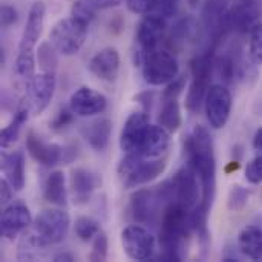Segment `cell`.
<instances>
[{"label":"cell","mask_w":262,"mask_h":262,"mask_svg":"<svg viewBox=\"0 0 262 262\" xmlns=\"http://www.w3.org/2000/svg\"><path fill=\"white\" fill-rule=\"evenodd\" d=\"M152 0H126L127 9L137 15H146Z\"/></svg>","instance_id":"obj_43"},{"label":"cell","mask_w":262,"mask_h":262,"mask_svg":"<svg viewBox=\"0 0 262 262\" xmlns=\"http://www.w3.org/2000/svg\"><path fill=\"white\" fill-rule=\"evenodd\" d=\"M198 31H200V26H198L196 18L192 15H187V17L180 18L173 25L169 40H170L172 46H180L186 41L193 40L198 35Z\"/></svg>","instance_id":"obj_29"},{"label":"cell","mask_w":262,"mask_h":262,"mask_svg":"<svg viewBox=\"0 0 262 262\" xmlns=\"http://www.w3.org/2000/svg\"><path fill=\"white\" fill-rule=\"evenodd\" d=\"M213 49H209L190 63L192 81L186 97V107L190 112H198L203 101L206 100L213 77Z\"/></svg>","instance_id":"obj_5"},{"label":"cell","mask_w":262,"mask_h":262,"mask_svg":"<svg viewBox=\"0 0 262 262\" xmlns=\"http://www.w3.org/2000/svg\"><path fill=\"white\" fill-rule=\"evenodd\" d=\"M121 247L134 261H149L155 255V238L141 226H127L121 232Z\"/></svg>","instance_id":"obj_12"},{"label":"cell","mask_w":262,"mask_h":262,"mask_svg":"<svg viewBox=\"0 0 262 262\" xmlns=\"http://www.w3.org/2000/svg\"><path fill=\"white\" fill-rule=\"evenodd\" d=\"M167 167V158H144L135 154H126L118 164V178L124 189L138 187L157 180L164 173Z\"/></svg>","instance_id":"obj_4"},{"label":"cell","mask_w":262,"mask_h":262,"mask_svg":"<svg viewBox=\"0 0 262 262\" xmlns=\"http://www.w3.org/2000/svg\"><path fill=\"white\" fill-rule=\"evenodd\" d=\"M69 184H71V193H72L74 203L81 206V204H86L92 198L94 192L101 184V178L98 177V173L89 169L77 167L71 172Z\"/></svg>","instance_id":"obj_19"},{"label":"cell","mask_w":262,"mask_h":262,"mask_svg":"<svg viewBox=\"0 0 262 262\" xmlns=\"http://www.w3.org/2000/svg\"><path fill=\"white\" fill-rule=\"evenodd\" d=\"M2 172L14 190L25 187V157L20 150H14L2 155Z\"/></svg>","instance_id":"obj_24"},{"label":"cell","mask_w":262,"mask_h":262,"mask_svg":"<svg viewBox=\"0 0 262 262\" xmlns=\"http://www.w3.org/2000/svg\"><path fill=\"white\" fill-rule=\"evenodd\" d=\"M241 69L243 66L238 63L236 57L230 52H226L213 58V74L218 75V78L224 83V86L232 84L235 78L241 75Z\"/></svg>","instance_id":"obj_28"},{"label":"cell","mask_w":262,"mask_h":262,"mask_svg":"<svg viewBox=\"0 0 262 262\" xmlns=\"http://www.w3.org/2000/svg\"><path fill=\"white\" fill-rule=\"evenodd\" d=\"M74 115H75V114H74L71 109H61V111L57 114V117L52 120L51 127H52L54 130H61V129L68 127V126L72 123Z\"/></svg>","instance_id":"obj_41"},{"label":"cell","mask_w":262,"mask_h":262,"mask_svg":"<svg viewBox=\"0 0 262 262\" xmlns=\"http://www.w3.org/2000/svg\"><path fill=\"white\" fill-rule=\"evenodd\" d=\"M88 37V25L75 20L74 17L58 20L49 34V41L61 55L77 54Z\"/></svg>","instance_id":"obj_6"},{"label":"cell","mask_w":262,"mask_h":262,"mask_svg":"<svg viewBox=\"0 0 262 262\" xmlns=\"http://www.w3.org/2000/svg\"><path fill=\"white\" fill-rule=\"evenodd\" d=\"M170 144H172L170 132L160 124H150L135 155L144 158H160L167 154Z\"/></svg>","instance_id":"obj_22"},{"label":"cell","mask_w":262,"mask_h":262,"mask_svg":"<svg viewBox=\"0 0 262 262\" xmlns=\"http://www.w3.org/2000/svg\"><path fill=\"white\" fill-rule=\"evenodd\" d=\"M167 204L169 203L160 186L155 190L150 189L137 190L130 196V212L134 220L140 224L154 223L157 215L160 213V209L164 210Z\"/></svg>","instance_id":"obj_11"},{"label":"cell","mask_w":262,"mask_h":262,"mask_svg":"<svg viewBox=\"0 0 262 262\" xmlns=\"http://www.w3.org/2000/svg\"><path fill=\"white\" fill-rule=\"evenodd\" d=\"M106 107L107 98L89 86L78 88L69 98V109L78 117H92L104 112Z\"/></svg>","instance_id":"obj_17"},{"label":"cell","mask_w":262,"mask_h":262,"mask_svg":"<svg viewBox=\"0 0 262 262\" xmlns=\"http://www.w3.org/2000/svg\"><path fill=\"white\" fill-rule=\"evenodd\" d=\"M109 253V239L107 235L101 230L94 239H92V250L88 256V259L92 262H101L107 259Z\"/></svg>","instance_id":"obj_37"},{"label":"cell","mask_w":262,"mask_h":262,"mask_svg":"<svg viewBox=\"0 0 262 262\" xmlns=\"http://www.w3.org/2000/svg\"><path fill=\"white\" fill-rule=\"evenodd\" d=\"M249 54L253 63L262 64V21L256 23L250 31Z\"/></svg>","instance_id":"obj_36"},{"label":"cell","mask_w":262,"mask_h":262,"mask_svg":"<svg viewBox=\"0 0 262 262\" xmlns=\"http://www.w3.org/2000/svg\"><path fill=\"white\" fill-rule=\"evenodd\" d=\"M111 28H112V31H115V28H117V32H120L123 28V20L120 17H114L111 20Z\"/></svg>","instance_id":"obj_48"},{"label":"cell","mask_w":262,"mask_h":262,"mask_svg":"<svg viewBox=\"0 0 262 262\" xmlns=\"http://www.w3.org/2000/svg\"><path fill=\"white\" fill-rule=\"evenodd\" d=\"M112 134V121L109 118H98L84 126L83 135L89 147L95 152H104L109 146Z\"/></svg>","instance_id":"obj_23"},{"label":"cell","mask_w":262,"mask_h":262,"mask_svg":"<svg viewBox=\"0 0 262 262\" xmlns=\"http://www.w3.org/2000/svg\"><path fill=\"white\" fill-rule=\"evenodd\" d=\"M149 114L147 112H132L121 130L120 147L124 154H137L141 141L149 129Z\"/></svg>","instance_id":"obj_15"},{"label":"cell","mask_w":262,"mask_h":262,"mask_svg":"<svg viewBox=\"0 0 262 262\" xmlns=\"http://www.w3.org/2000/svg\"><path fill=\"white\" fill-rule=\"evenodd\" d=\"M75 235L81 239V241H92L100 232H101V226L97 220L89 218V216H80L75 220V226H74Z\"/></svg>","instance_id":"obj_34"},{"label":"cell","mask_w":262,"mask_h":262,"mask_svg":"<svg viewBox=\"0 0 262 262\" xmlns=\"http://www.w3.org/2000/svg\"><path fill=\"white\" fill-rule=\"evenodd\" d=\"M261 8L256 0H236L229 8V28L230 31L246 34L259 23Z\"/></svg>","instance_id":"obj_16"},{"label":"cell","mask_w":262,"mask_h":262,"mask_svg":"<svg viewBox=\"0 0 262 262\" xmlns=\"http://www.w3.org/2000/svg\"><path fill=\"white\" fill-rule=\"evenodd\" d=\"M186 149L189 166L201 181L203 196L200 206L210 210L216 195V157L210 132L204 126H196L187 138Z\"/></svg>","instance_id":"obj_2"},{"label":"cell","mask_w":262,"mask_h":262,"mask_svg":"<svg viewBox=\"0 0 262 262\" xmlns=\"http://www.w3.org/2000/svg\"><path fill=\"white\" fill-rule=\"evenodd\" d=\"M183 123L178 100H163V107L158 114V124L170 134H175Z\"/></svg>","instance_id":"obj_30"},{"label":"cell","mask_w":262,"mask_h":262,"mask_svg":"<svg viewBox=\"0 0 262 262\" xmlns=\"http://www.w3.org/2000/svg\"><path fill=\"white\" fill-rule=\"evenodd\" d=\"M45 200L54 206L64 207L68 204V187H66V177L61 170H54L45 181L43 187Z\"/></svg>","instance_id":"obj_26"},{"label":"cell","mask_w":262,"mask_h":262,"mask_svg":"<svg viewBox=\"0 0 262 262\" xmlns=\"http://www.w3.org/2000/svg\"><path fill=\"white\" fill-rule=\"evenodd\" d=\"M121 2H123V0H97L100 9H109V8L118 6Z\"/></svg>","instance_id":"obj_46"},{"label":"cell","mask_w":262,"mask_h":262,"mask_svg":"<svg viewBox=\"0 0 262 262\" xmlns=\"http://www.w3.org/2000/svg\"><path fill=\"white\" fill-rule=\"evenodd\" d=\"M58 51L51 41H43L37 49V63L43 72H54L58 66Z\"/></svg>","instance_id":"obj_31"},{"label":"cell","mask_w":262,"mask_h":262,"mask_svg":"<svg viewBox=\"0 0 262 262\" xmlns=\"http://www.w3.org/2000/svg\"><path fill=\"white\" fill-rule=\"evenodd\" d=\"M246 180L250 184H261L262 183V155L253 158L246 166Z\"/></svg>","instance_id":"obj_39"},{"label":"cell","mask_w":262,"mask_h":262,"mask_svg":"<svg viewBox=\"0 0 262 262\" xmlns=\"http://www.w3.org/2000/svg\"><path fill=\"white\" fill-rule=\"evenodd\" d=\"M177 2L178 0H152L146 15L158 17L167 21L177 12Z\"/></svg>","instance_id":"obj_35"},{"label":"cell","mask_w":262,"mask_h":262,"mask_svg":"<svg viewBox=\"0 0 262 262\" xmlns=\"http://www.w3.org/2000/svg\"><path fill=\"white\" fill-rule=\"evenodd\" d=\"M54 261H74V256L69 253H58L57 256H54Z\"/></svg>","instance_id":"obj_49"},{"label":"cell","mask_w":262,"mask_h":262,"mask_svg":"<svg viewBox=\"0 0 262 262\" xmlns=\"http://www.w3.org/2000/svg\"><path fill=\"white\" fill-rule=\"evenodd\" d=\"M32 224V216L28 206L21 201H12L8 204L0 218L2 236L8 241H14L20 233L28 230Z\"/></svg>","instance_id":"obj_14"},{"label":"cell","mask_w":262,"mask_h":262,"mask_svg":"<svg viewBox=\"0 0 262 262\" xmlns=\"http://www.w3.org/2000/svg\"><path fill=\"white\" fill-rule=\"evenodd\" d=\"M192 210L177 203H170L163 210L160 227V246L163 249L161 259L183 261L186 256V241L192 233Z\"/></svg>","instance_id":"obj_3"},{"label":"cell","mask_w":262,"mask_h":262,"mask_svg":"<svg viewBox=\"0 0 262 262\" xmlns=\"http://www.w3.org/2000/svg\"><path fill=\"white\" fill-rule=\"evenodd\" d=\"M29 112H31V109H29L26 100H23V101L18 104V107H17V111H15V114H14L11 123L0 132V144H2L3 149L11 147V146L18 140L20 132H21V127H23V124L28 121Z\"/></svg>","instance_id":"obj_27"},{"label":"cell","mask_w":262,"mask_h":262,"mask_svg":"<svg viewBox=\"0 0 262 262\" xmlns=\"http://www.w3.org/2000/svg\"><path fill=\"white\" fill-rule=\"evenodd\" d=\"M141 69L144 81L150 86H167L178 77L180 72L177 57L163 49H155L147 54Z\"/></svg>","instance_id":"obj_7"},{"label":"cell","mask_w":262,"mask_h":262,"mask_svg":"<svg viewBox=\"0 0 262 262\" xmlns=\"http://www.w3.org/2000/svg\"><path fill=\"white\" fill-rule=\"evenodd\" d=\"M35 64H37V54H34V51H20L18 49V55L15 60V72L21 80H25L28 83L34 78Z\"/></svg>","instance_id":"obj_32"},{"label":"cell","mask_w":262,"mask_h":262,"mask_svg":"<svg viewBox=\"0 0 262 262\" xmlns=\"http://www.w3.org/2000/svg\"><path fill=\"white\" fill-rule=\"evenodd\" d=\"M97 0H74L71 6V17L89 26V23L95 18L98 11Z\"/></svg>","instance_id":"obj_33"},{"label":"cell","mask_w":262,"mask_h":262,"mask_svg":"<svg viewBox=\"0 0 262 262\" xmlns=\"http://www.w3.org/2000/svg\"><path fill=\"white\" fill-rule=\"evenodd\" d=\"M239 253L252 261L262 259V229L259 226H246L238 235Z\"/></svg>","instance_id":"obj_25"},{"label":"cell","mask_w":262,"mask_h":262,"mask_svg":"<svg viewBox=\"0 0 262 262\" xmlns=\"http://www.w3.org/2000/svg\"><path fill=\"white\" fill-rule=\"evenodd\" d=\"M249 198H250V190L243 187V186H233L230 193H229V201H227V206L232 212H239L243 210L247 203H249Z\"/></svg>","instance_id":"obj_38"},{"label":"cell","mask_w":262,"mask_h":262,"mask_svg":"<svg viewBox=\"0 0 262 262\" xmlns=\"http://www.w3.org/2000/svg\"><path fill=\"white\" fill-rule=\"evenodd\" d=\"M71 226L68 212L60 209H51L41 212L31 224L29 230L25 232L20 244L18 255L20 261H31L38 256L41 250L49 246L60 244L66 239Z\"/></svg>","instance_id":"obj_1"},{"label":"cell","mask_w":262,"mask_h":262,"mask_svg":"<svg viewBox=\"0 0 262 262\" xmlns=\"http://www.w3.org/2000/svg\"><path fill=\"white\" fill-rule=\"evenodd\" d=\"M169 184H170L172 203H177L187 210H193L201 203L200 201V198L203 196L201 181L196 172L190 166L181 167L169 181Z\"/></svg>","instance_id":"obj_9"},{"label":"cell","mask_w":262,"mask_h":262,"mask_svg":"<svg viewBox=\"0 0 262 262\" xmlns=\"http://www.w3.org/2000/svg\"><path fill=\"white\" fill-rule=\"evenodd\" d=\"M89 72L103 81H114L120 71V54L115 48L100 49L88 64Z\"/></svg>","instance_id":"obj_21"},{"label":"cell","mask_w":262,"mask_h":262,"mask_svg":"<svg viewBox=\"0 0 262 262\" xmlns=\"http://www.w3.org/2000/svg\"><path fill=\"white\" fill-rule=\"evenodd\" d=\"M152 97H154L152 92H143V94H140V95L137 97L138 103L143 106L144 112H147V114H149L150 109H152Z\"/></svg>","instance_id":"obj_45"},{"label":"cell","mask_w":262,"mask_h":262,"mask_svg":"<svg viewBox=\"0 0 262 262\" xmlns=\"http://www.w3.org/2000/svg\"><path fill=\"white\" fill-rule=\"evenodd\" d=\"M166 28H167L166 20L152 15H143V20L138 23L135 31L134 63L137 66H141L147 54H150L158 48V45L164 37Z\"/></svg>","instance_id":"obj_8"},{"label":"cell","mask_w":262,"mask_h":262,"mask_svg":"<svg viewBox=\"0 0 262 262\" xmlns=\"http://www.w3.org/2000/svg\"><path fill=\"white\" fill-rule=\"evenodd\" d=\"M55 74L54 72H40L28 81L26 103L32 115H40L51 103L55 92Z\"/></svg>","instance_id":"obj_13"},{"label":"cell","mask_w":262,"mask_h":262,"mask_svg":"<svg viewBox=\"0 0 262 262\" xmlns=\"http://www.w3.org/2000/svg\"><path fill=\"white\" fill-rule=\"evenodd\" d=\"M253 147L255 150L261 152L262 154V127H259L256 132H255V137H253Z\"/></svg>","instance_id":"obj_47"},{"label":"cell","mask_w":262,"mask_h":262,"mask_svg":"<svg viewBox=\"0 0 262 262\" xmlns=\"http://www.w3.org/2000/svg\"><path fill=\"white\" fill-rule=\"evenodd\" d=\"M18 20V12L12 5H2L0 9V23L3 28H8L14 25Z\"/></svg>","instance_id":"obj_42"},{"label":"cell","mask_w":262,"mask_h":262,"mask_svg":"<svg viewBox=\"0 0 262 262\" xmlns=\"http://www.w3.org/2000/svg\"><path fill=\"white\" fill-rule=\"evenodd\" d=\"M233 98L227 86L224 84H213L209 88L204 107H206V117L212 129L220 130L223 129L232 114Z\"/></svg>","instance_id":"obj_10"},{"label":"cell","mask_w":262,"mask_h":262,"mask_svg":"<svg viewBox=\"0 0 262 262\" xmlns=\"http://www.w3.org/2000/svg\"><path fill=\"white\" fill-rule=\"evenodd\" d=\"M45 14H46V6L43 2H35L29 12H28V18H26V25L20 38V45L18 49L20 51H34L41 34H43V28H45Z\"/></svg>","instance_id":"obj_20"},{"label":"cell","mask_w":262,"mask_h":262,"mask_svg":"<svg viewBox=\"0 0 262 262\" xmlns=\"http://www.w3.org/2000/svg\"><path fill=\"white\" fill-rule=\"evenodd\" d=\"M186 86V78L184 77H177L172 83H169L163 92V100H178L180 94L183 92Z\"/></svg>","instance_id":"obj_40"},{"label":"cell","mask_w":262,"mask_h":262,"mask_svg":"<svg viewBox=\"0 0 262 262\" xmlns=\"http://www.w3.org/2000/svg\"><path fill=\"white\" fill-rule=\"evenodd\" d=\"M26 150L38 164L46 167L58 164L64 157V149L61 146L43 141V138L32 130L26 135Z\"/></svg>","instance_id":"obj_18"},{"label":"cell","mask_w":262,"mask_h":262,"mask_svg":"<svg viewBox=\"0 0 262 262\" xmlns=\"http://www.w3.org/2000/svg\"><path fill=\"white\" fill-rule=\"evenodd\" d=\"M0 193H2V204L3 206H6L11 200H12V195H14V187L9 184V181L6 180V178H3L2 180V183H0Z\"/></svg>","instance_id":"obj_44"}]
</instances>
